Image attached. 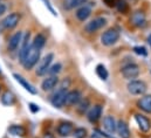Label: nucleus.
Returning a JSON list of instances; mask_svg holds the SVG:
<instances>
[{"label": "nucleus", "mask_w": 151, "mask_h": 138, "mask_svg": "<svg viewBox=\"0 0 151 138\" xmlns=\"http://www.w3.org/2000/svg\"><path fill=\"white\" fill-rule=\"evenodd\" d=\"M40 54H41V49L31 42L29 49H28V52L26 54V58L22 62V66L25 67V69L31 70L32 68H34V66L40 61Z\"/></svg>", "instance_id": "obj_1"}, {"label": "nucleus", "mask_w": 151, "mask_h": 138, "mask_svg": "<svg viewBox=\"0 0 151 138\" xmlns=\"http://www.w3.org/2000/svg\"><path fill=\"white\" fill-rule=\"evenodd\" d=\"M128 88V91L131 94V95H135V96H141V95H144L148 87H147V83L142 80H132L128 83L127 86Z\"/></svg>", "instance_id": "obj_2"}, {"label": "nucleus", "mask_w": 151, "mask_h": 138, "mask_svg": "<svg viewBox=\"0 0 151 138\" xmlns=\"http://www.w3.org/2000/svg\"><path fill=\"white\" fill-rule=\"evenodd\" d=\"M118 40H119V32L115 28H109L101 35V43L107 47L115 45Z\"/></svg>", "instance_id": "obj_3"}, {"label": "nucleus", "mask_w": 151, "mask_h": 138, "mask_svg": "<svg viewBox=\"0 0 151 138\" xmlns=\"http://www.w3.org/2000/svg\"><path fill=\"white\" fill-rule=\"evenodd\" d=\"M106 25H107V20L104 18H102V17L95 18L84 25V32H87L88 34H93V33L100 31L101 28H103Z\"/></svg>", "instance_id": "obj_4"}, {"label": "nucleus", "mask_w": 151, "mask_h": 138, "mask_svg": "<svg viewBox=\"0 0 151 138\" xmlns=\"http://www.w3.org/2000/svg\"><path fill=\"white\" fill-rule=\"evenodd\" d=\"M20 19H21L20 13H18V12H13V13L8 14V15L1 21V27L5 28V29L11 31V29H13V28H15V27L18 26Z\"/></svg>", "instance_id": "obj_5"}, {"label": "nucleus", "mask_w": 151, "mask_h": 138, "mask_svg": "<svg viewBox=\"0 0 151 138\" xmlns=\"http://www.w3.org/2000/svg\"><path fill=\"white\" fill-rule=\"evenodd\" d=\"M53 60H54V55H53L52 53L47 54L42 60H40V63H39L37 69H35V74H37L38 76H43V75H46L47 71H48V69H49V67L52 66Z\"/></svg>", "instance_id": "obj_6"}, {"label": "nucleus", "mask_w": 151, "mask_h": 138, "mask_svg": "<svg viewBox=\"0 0 151 138\" xmlns=\"http://www.w3.org/2000/svg\"><path fill=\"white\" fill-rule=\"evenodd\" d=\"M67 93L68 90L67 89H62L60 88L54 95L53 97L50 98V103L54 108H58V109H61L66 105V96H67Z\"/></svg>", "instance_id": "obj_7"}, {"label": "nucleus", "mask_w": 151, "mask_h": 138, "mask_svg": "<svg viewBox=\"0 0 151 138\" xmlns=\"http://www.w3.org/2000/svg\"><path fill=\"white\" fill-rule=\"evenodd\" d=\"M141 73V68L136 63H129V65H125L123 68L121 69V74L124 78H128V80H131V78H136Z\"/></svg>", "instance_id": "obj_8"}, {"label": "nucleus", "mask_w": 151, "mask_h": 138, "mask_svg": "<svg viewBox=\"0 0 151 138\" xmlns=\"http://www.w3.org/2000/svg\"><path fill=\"white\" fill-rule=\"evenodd\" d=\"M130 22L135 27H137V28H144L147 26V17H145V13L143 11H141V9L135 11L131 14Z\"/></svg>", "instance_id": "obj_9"}, {"label": "nucleus", "mask_w": 151, "mask_h": 138, "mask_svg": "<svg viewBox=\"0 0 151 138\" xmlns=\"http://www.w3.org/2000/svg\"><path fill=\"white\" fill-rule=\"evenodd\" d=\"M91 7H93V2H87L84 5H82L81 7L77 8L75 12L76 19L78 21H86L90 15H91Z\"/></svg>", "instance_id": "obj_10"}, {"label": "nucleus", "mask_w": 151, "mask_h": 138, "mask_svg": "<svg viewBox=\"0 0 151 138\" xmlns=\"http://www.w3.org/2000/svg\"><path fill=\"white\" fill-rule=\"evenodd\" d=\"M21 48L19 49V61L20 63L22 65L25 58H26V54L29 49V46H31V33H26V34L22 36V41H21Z\"/></svg>", "instance_id": "obj_11"}, {"label": "nucleus", "mask_w": 151, "mask_h": 138, "mask_svg": "<svg viewBox=\"0 0 151 138\" xmlns=\"http://www.w3.org/2000/svg\"><path fill=\"white\" fill-rule=\"evenodd\" d=\"M22 36H24L22 32L19 31V32L14 33V34L9 37V40L7 42V49H8V52H15L19 48V46L21 45V41H22Z\"/></svg>", "instance_id": "obj_12"}, {"label": "nucleus", "mask_w": 151, "mask_h": 138, "mask_svg": "<svg viewBox=\"0 0 151 138\" xmlns=\"http://www.w3.org/2000/svg\"><path fill=\"white\" fill-rule=\"evenodd\" d=\"M135 121H136V123H137V125H138V128H139V130L142 132L147 134V132L150 131L151 122L148 117H145V116H143L141 114H136L135 115Z\"/></svg>", "instance_id": "obj_13"}, {"label": "nucleus", "mask_w": 151, "mask_h": 138, "mask_svg": "<svg viewBox=\"0 0 151 138\" xmlns=\"http://www.w3.org/2000/svg\"><path fill=\"white\" fill-rule=\"evenodd\" d=\"M101 116H102V105L100 104L91 106L87 112V118L91 123H96L101 118Z\"/></svg>", "instance_id": "obj_14"}, {"label": "nucleus", "mask_w": 151, "mask_h": 138, "mask_svg": "<svg viewBox=\"0 0 151 138\" xmlns=\"http://www.w3.org/2000/svg\"><path fill=\"white\" fill-rule=\"evenodd\" d=\"M82 100V94L80 90H70L67 93V96H66V105H69V106H74L80 103V101Z\"/></svg>", "instance_id": "obj_15"}, {"label": "nucleus", "mask_w": 151, "mask_h": 138, "mask_svg": "<svg viewBox=\"0 0 151 138\" xmlns=\"http://www.w3.org/2000/svg\"><path fill=\"white\" fill-rule=\"evenodd\" d=\"M59 84V77L58 75H50L47 78H45L41 83V88L43 91H50Z\"/></svg>", "instance_id": "obj_16"}, {"label": "nucleus", "mask_w": 151, "mask_h": 138, "mask_svg": "<svg viewBox=\"0 0 151 138\" xmlns=\"http://www.w3.org/2000/svg\"><path fill=\"white\" fill-rule=\"evenodd\" d=\"M58 135L61 137H67L73 132V123L70 122H61L56 128Z\"/></svg>", "instance_id": "obj_17"}, {"label": "nucleus", "mask_w": 151, "mask_h": 138, "mask_svg": "<svg viewBox=\"0 0 151 138\" xmlns=\"http://www.w3.org/2000/svg\"><path fill=\"white\" fill-rule=\"evenodd\" d=\"M116 131H117L118 136L121 138H130V136H131L129 125L124 121H122V119H119L117 122V124H116Z\"/></svg>", "instance_id": "obj_18"}, {"label": "nucleus", "mask_w": 151, "mask_h": 138, "mask_svg": "<svg viewBox=\"0 0 151 138\" xmlns=\"http://www.w3.org/2000/svg\"><path fill=\"white\" fill-rule=\"evenodd\" d=\"M13 77L17 80V82H19V84L22 87V88H25V90H27L29 94H32V95H35L37 94V89L27 81V80H25L21 75H19V74H13Z\"/></svg>", "instance_id": "obj_19"}, {"label": "nucleus", "mask_w": 151, "mask_h": 138, "mask_svg": "<svg viewBox=\"0 0 151 138\" xmlns=\"http://www.w3.org/2000/svg\"><path fill=\"white\" fill-rule=\"evenodd\" d=\"M137 106L142 111L151 114V95H144L137 101Z\"/></svg>", "instance_id": "obj_20"}, {"label": "nucleus", "mask_w": 151, "mask_h": 138, "mask_svg": "<svg viewBox=\"0 0 151 138\" xmlns=\"http://www.w3.org/2000/svg\"><path fill=\"white\" fill-rule=\"evenodd\" d=\"M116 124L117 122L115 121L113 116H106L103 118V126L109 134H114L116 131Z\"/></svg>", "instance_id": "obj_21"}, {"label": "nucleus", "mask_w": 151, "mask_h": 138, "mask_svg": "<svg viewBox=\"0 0 151 138\" xmlns=\"http://www.w3.org/2000/svg\"><path fill=\"white\" fill-rule=\"evenodd\" d=\"M8 132L12 135V136H15V137H24L27 135V130L22 126V125H11L8 128Z\"/></svg>", "instance_id": "obj_22"}, {"label": "nucleus", "mask_w": 151, "mask_h": 138, "mask_svg": "<svg viewBox=\"0 0 151 138\" xmlns=\"http://www.w3.org/2000/svg\"><path fill=\"white\" fill-rule=\"evenodd\" d=\"M1 103L4 104V105H7V106H9V105H12V104L15 103V96L13 95V93H11L9 90H7V91H5L2 95H1Z\"/></svg>", "instance_id": "obj_23"}, {"label": "nucleus", "mask_w": 151, "mask_h": 138, "mask_svg": "<svg viewBox=\"0 0 151 138\" xmlns=\"http://www.w3.org/2000/svg\"><path fill=\"white\" fill-rule=\"evenodd\" d=\"M90 109V101L89 98H82L80 101V103L77 104L76 110L80 115H84L86 112H88V110Z\"/></svg>", "instance_id": "obj_24"}, {"label": "nucleus", "mask_w": 151, "mask_h": 138, "mask_svg": "<svg viewBox=\"0 0 151 138\" xmlns=\"http://www.w3.org/2000/svg\"><path fill=\"white\" fill-rule=\"evenodd\" d=\"M88 0H68L66 4H65V8L67 11H70V9H74V8H78L81 7L82 5L87 4Z\"/></svg>", "instance_id": "obj_25"}, {"label": "nucleus", "mask_w": 151, "mask_h": 138, "mask_svg": "<svg viewBox=\"0 0 151 138\" xmlns=\"http://www.w3.org/2000/svg\"><path fill=\"white\" fill-rule=\"evenodd\" d=\"M115 7H116V9H117L119 13H122V14H125V13H128V11H129V5H128V2H127L125 0H117V1L115 2Z\"/></svg>", "instance_id": "obj_26"}, {"label": "nucleus", "mask_w": 151, "mask_h": 138, "mask_svg": "<svg viewBox=\"0 0 151 138\" xmlns=\"http://www.w3.org/2000/svg\"><path fill=\"white\" fill-rule=\"evenodd\" d=\"M96 74H97V76H99L101 80H103V81H106V80L108 78V76H109L108 70L106 69V67H104L103 65H97V66H96Z\"/></svg>", "instance_id": "obj_27"}, {"label": "nucleus", "mask_w": 151, "mask_h": 138, "mask_svg": "<svg viewBox=\"0 0 151 138\" xmlns=\"http://www.w3.org/2000/svg\"><path fill=\"white\" fill-rule=\"evenodd\" d=\"M32 43H33L34 46H37L38 48L42 49L43 46H45V43H46V36L40 33V34H38L35 37H34V40L32 41Z\"/></svg>", "instance_id": "obj_28"}, {"label": "nucleus", "mask_w": 151, "mask_h": 138, "mask_svg": "<svg viewBox=\"0 0 151 138\" xmlns=\"http://www.w3.org/2000/svg\"><path fill=\"white\" fill-rule=\"evenodd\" d=\"M73 136L74 138H86L87 130L84 128H76L75 130H73Z\"/></svg>", "instance_id": "obj_29"}, {"label": "nucleus", "mask_w": 151, "mask_h": 138, "mask_svg": "<svg viewBox=\"0 0 151 138\" xmlns=\"http://www.w3.org/2000/svg\"><path fill=\"white\" fill-rule=\"evenodd\" d=\"M61 70H62V65H61V63H55V65H53V66L49 67L47 73H48L49 75H58Z\"/></svg>", "instance_id": "obj_30"}, {"label": "nucleus", "mask_w": 151, "mask_h": 138, "mask_svg": "<svg viewBox=\"0 0 151 138\" xmlns=\"http://www.w3.org/2000/svg\"><path fill=\"white\" fill-rule=\"evenodd\" d=\"M134 52H135L137 55H141V56H147V55H148V50H147L144 47H142V46H136V47H134Z\"/></svg>", "instance_id": "obj_31"}, {"label": "nucleus", "mask_w": 151, "mask_h": 138, "mask_svg": "<svg viewBox=\"0 0 151 138\" xmlns=\"http://www.w3.org/2000/svg\"><path fill=\"white\" fill-rule=\"evenodd\" d=\"M43 2H45V5H46V7L48 8V11L52 13V15H54V17H56L58 14H56V12L54 11V8H53V6L50 5V2H49V0H42Z\"/></svg>", "instance_id": "obj_32"}, {"label": "nucleus", "mask_w": 151, "mask_h": 138, "mask_svg": "<svg viewBox=\"0 0 151 138\" xmlns=\"http://www.w3.org/2000/svg\"><path fill=\"white\" fill-rule=\"evenodd\" d=\"M69 86H70V80L69 78H65L62 84H61V88L62 89H67V88H69Z\"/></svg>", "instance_id": "obj_33"}, {"label": "nucleus", "mask_w": 151, "mask_h": 138, "mask_svg": "<svg viewBox=\"0 0 151 138\" xmlns=\"http://www.w3.org/2000/svg\"><path fill=\"white\" fill-rule=\"evenodd\" d=\"M29 109H31V111H32V112H34V114L39 111V106L34 103H29Z\"/></svg>", "instance_id": "obj_34"}, {"label": "nucleus", "mask_w": 151, "mask_h": 138, "mask_svg": "<svg viewBox=\"0 0 151 138\" xmlns=\"http://www.w3.org/2000/svg\"><path fill=\"white\" fill-rule=\"evenodd\" d=\"M6 9H7V6H6L5 4H1V2H0V17L6 13Z\"/></svg>", "instance_id": "obj_35"}, {"label": "nucleus", "mask_w": 151, "mask_h": 138, "mask_svg": "<svg viewBox=\"0 0 151 138\" xmlns=\"http://www.w3.org/2000/svg\"><path fill=\"white\" fill-rule=\"evenodd\" d=\"M104 1H106V2L108 4V5H110V6H113V5H115V2H116L117 0H104Z\"/></svg>", "instance_id": "obj_36"}, {"label": "nucleus", "mask_w": 151, "mask_h": 138, "mask_svg": "<svg viewBox=\"0 0 151 138\" xmlns=\"http://www.w3.org/2000/svg\"><path fill=\"white\" fill-rule=\"evenodd\" d=\"M90 138H102L99 134H96V132H93V135L90 136Z\"/></svg>", "instance_id": "obj_37"}, {"label": "nucleus", "mask_w": 151, "mask_h": 138, "mask_svg": "<svg viewBox=\"0 0 151 138\" xmlns=\"http://www.w3.org/2000/svg\"><path fill=\"white\" fill-rule=\"evenodd\" d=\"M148 43H149V46H150V48H151V34L148 36Z\"/></svg>", "instance_id": "obj_38"}, {"label": "nucleus", "mask_w": 151, "mask_h": 138, "mask_svg": "<svg viewBox=\"0 0 151 138\" xmlns=\"http://www.w3.org/2000/svg\"><path fill=\"white\" fill-rule=\"evenodd\" d=\"M0 74H1V70H0Z\"/></svg>", "instance_id": "obj_39"}, {"label": "nucleus", "mask_w": 151, "mask_h": 138, "mask_svg": "<svg viewBox=\"0 0 151 138\" xmlns=\"http://www.w3.org/2000/svg\"><path fill=\"white\" fill-rule=\"evenodd\" d=\"M0 90H1V87H0Z\"/></svg>", "instance_id": "obj_40"}]
</instances>
